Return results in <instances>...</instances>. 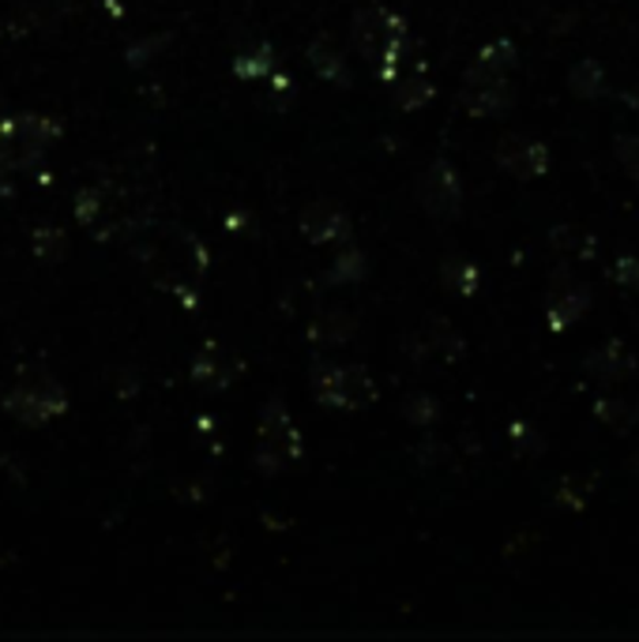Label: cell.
<instances>
[{"instance_id": "obj_1", "label": "cell", "mask_w": 639, "mask_h": 642, "mask_svg": "<svg viewBox=\"0 0 639 642\" xmlns=\"http://www.w3.org/2000/svg\"><path fill=\"white\" fill-rule=\"evenodd\" d=\"M353 46L383 79H396L402 53H407V23L396 12H383V8L358 12V19H353Z\"/></svg>"}, {"instance_id": "obj_2", "label": "cell", "mask_w": 639, "mask_h": 642, "mask_svg": "<svg viewBox=\"0 0 639 642\" xmlns=\"http://www.w3.org/2000/svg\"><path fill=\"white\" fill-rule=\"evenodd\" d=\"M61 136V128L46 117H0V165L12 170H31L46 158V147Z\"/></svg>"}, {"instance_id": "obj_3", "label": "cell", "mask_w": 639, "mask_h": 642, "mask_svg": "<svg viewBox=\"0 0 639 642\" xmlns=\"http://www.w3.org/2000/svg\"><path fill=\"white\" fill-rule=\"evenodd\" d=\"M4 410L23 424H46L53 421L57 413L68 410V394L61 383L49 380L46 372H27V377L4 394Z\"/></svg>"}, {"instance_id": "obj_4", "label": "cell", "mask_w": 639, "mask_h": 642, "mask_svg": "<svg viewBox=\"0 0 639 642\" xmlns=\"http://www.w3.org/2000/svg\"><path fill=\"white\" fill-rule=\"evenodd\" d=\"M293 459H301V437H298V429H293L287 407H282L279 399H271L268 407H263V418H260L256 467H260L263 473H274Z\"/></svg>"}, {"instance_id": "obj_5", "label": "cell", "mask_w": 639, "mask_h": 642, "mask_svg": "<svg viewBox=\"0 0 639 642\" xmlns=\"http://www.w3.org/2000/svg\"><path fill=\"white\" fill-rule=\"evenodd\" d=\"M312 394L320 407H339V410H361L377 399V383L369 380L366 369L350 364V369H336V364H320L312 372Z\"/></svg>"}, {"instance_id": "obj_6", "label": "cell", "mask_w": 639, "mask_h": 642, "mask_svg": "<svg viewBox=\"0 0 639 642\" xmlns=\"http://www.w3.org/2000/svg\"><path fill=\"white\" fill-rule=\"evenodd\" d=\"M76 219L87 233L102 237V241L136 222L132 211H128V195L113 189H83L76 195Z\"/></svg>"}, {"instance_id": "obj_7", "label": "cell", "mask_w": 639, "mask_h": 642, "mask_svg": "<svg viewBox=\"0 0 639 642\" xmlns=\"http://www.w3.org/2000/svg\"><path fill=\"white\" fill-rule=\"evenodd\" d=\"M418 200L421 207L432 214V219H456L459 207H463V184H459V173L451 170V165L440 158V162H432L426 173H421L418 181Z\"/></svg>"}, {"instance_id": "obj_8", "label": "cell", "mask_w": 639, "mask_h": 642, "mask_svg": "<svg viewBox=\"0 0 639 642\" xmlns=\"http://www.w3.org/2000/svg\"><path fill=\"white\" fill-rule=\"evenodd\" d=\"M591 309V290L583 282L572 279L568 271H560L553 279V290H549V301H546V320H549V331H568L576 320H583V312Z\"/></svg>"}, {"instance_id": "obj_9", "label": "cell", "mask_w": 639, "mask_h": 642, "mask_svg": "<svg viewBox=\"0 0 639 642\" xmlns=\"http://www.w3.org/2000/svg\"><path fill=\"white\" fill-rule=\"evenodd\" d=\"M497 165L519 181H535L549 170V147L530 136H505L497 147Z\"/></svg>"}, {"instance_id": "obj_10", "label": "cell", "mask_w": 639, "mask_h": 642, "mask_svg": "<svg viewBox=\"0 0 639 642\" xmlns=\"http://www.w3.org/2000/svg\"><path fill=\"white\" fill-rule=\"evenodd\" d=\"M459 102H463L467 113L475 117H497L511 106V83L508 76H481L467 72V83L459 91Z\"/></svg>"}, {"instance_id": "obj_11", "label": "cell", "mask_w": 639, "mask_h": 642, "mask_svg": "<svg viewBox=\"0 0 639 642\" xmlns=\"http://www.w3.org/2000/svg\"><path fill=\"white\" fill-rule=\"evenodd\" d=\"M301 233L309 237L312 244H331V241H347L350 237V219L339 211L336 203H312L309 211L301 214Z\"/></svg>"}, {"instance_id": "obj_12", "label": "cell", "mask_w": 639, "mask_h": 642, "mask_svg": "<svg viewBox=\"0 0 639 642\" xmlns=\"http://www.w3.org/2000/svg\"><path fill=\"white\" fill-rule=\"evenodd\" d=\"M583 369L595 383H625V380L636 377V358L625 350L621 342H606V345H598L591 358H587Z\"/></svg>"}, {"instance_id": "obj_13", "label": "cell", "mask_w": 639, "mask_h": 642, "mask_svg": "<svg viewBox=\"0 0 639 642\" xmlns=\"http://www.w3.org/2000/svg\"><path fill=\"white\" fill-rule=\"evenodd\" d=\"M238 372H241V364L226 361V353L214 350V345H208V350L192 361V380L196 383H211V388H226V383H233V380H238Z\"/></svg>"}, {"instance_id": "obj_14", "label": "cell", "mask_w": 639, "mask_h": 642, "mask_svg": "<svg viewBox=\"0 0 639 642\" xmlns=\"http://www.w3.org/2000/svg\"><path fill=\"white\" fill-rule=\"evenodd\" d=\"M516 61H519L516 46H511L508 38H497V42H489V46L475 57L470 72H481V76H508L511 68H516Z\"/></svg>"}, {"instance_id": "obj_15", "label": "cell", "mask_w": 639, "mask_h": 642, "mask_svg": "<svg viewBox=\"0 0 639 642\" xmlns=\"http://www.w3.org/2000/svg\"><path fill=\"white\" fill-rule=\"evenodd\" d=\"M595 418L609 424L613 432H628L636 429V413H632V402H628V394H598L595 399Z\"/></svg>"}, {"instance_id": "obj_16", "label": "cell", "mask_w": 639, "mask_h": 642, "mask_svg": "<svg viewBox=\"0 0 639 642\" xmlns=\"http://www.w3.org/2000/svg\"><path fill=\"white\" fill-rule=\"evenodd\" d=\"M549 241H553V249L572 255V260H591L598 249V241L583 230V225H557V230L549 233Z\"/></svg>"}, {"instance_id": "obj_17", "label": "cell", "mask_w": 639, "mask_h": 642, "mask_svg": "<svg viewBox=\"0 0 639 642\" xmlns=\"http://www.w3.org/2000/svg\"><path fill=\"white\" fill-rule=\"evenodd\" d=\"M353 320L347 312H320L317 323H312V342L317 345H342L350 339Z\"/></svg>"}, {"instance_id": "obj_18", "label": "cell", "mask_w": 639, "mask_h": 642, "mask_svg": "<svg viewBox=\"0 0 639 642\" xmlns=\"http://www.w3.org/2000/svg\"><path fill=\"white\" fill-rule=\"evenodd\" d=\"M432 98V83L426 79V72H410V76H396V102L402 110H418Z\"/></svg>"}, {"instance_id": "obj_19", "label": "cell", "mask_w": 639, "mask_h": 642, "mask_svg": "<svg viewBox=\"0 0 639 642\" xmlns=\"http://www.w3.org/2000/svg\"><path fill=\"white\" fill-rule=\"evenodd\" d=\"M568 87H572L576 98H598L606 87V72L598 61H579L572 72H568Z\"/></svg>"}, {"instance_id": "obj_20", "label": "cell", "mask_w": 639, "mask_h": 642, "mask_svg": "<svg viewBox=\"0 0 639 642\" xmlns=\"http://www.w3.org/2000/svg\"><path fill=\"white\" fill-rule=\"evenodd\" d=\"M309 61L323 79H339V83H347V61H342L339 49L328 46V38H320V42L309 49Z\"/></svg>"}, {"instance_id": "obj_21", "label": "cell", "mask_w": 639, "mask_h": 642, "mask_svg": "<svg viewBox=\"0 0 639 642\" xmlns=\"http://www.w3.org/2000/svg\"><path fill=\"white\" fill-rule=\"evenodd\" d=\"M426 350L440 353V358H459L463 353V339H459V331H451V323L432 320L426 328Z\"/></svg>"}, {"instance_id": "obj_22", "label": "cell", "mask_w": 639, "mask_h": 642, "mask_svg": "<svg viewBox=\"0 0 639 642\" xmlns=\"http://www.w3.org/2000/svg\"><path fill=\"white\" fill-rule=\"evenodd\" d=\"M591 492H595V478H565L557 485V503H565V508H572V511H583L587 503H591Z\"/></svg>"}, {"instance_id": "obj_23", "label": "cell", "mask_w": 639, "mask_h": 642, "mask_svg": "<svg viewBox=\"0 0 639 642\" xmlns=\"http://www.w3.org/2000/svg\"><path fill=\"white\" fill-rule=\"evenodd\" d=\"M445 279L456 293H467V298H470V293L478 290V267L467 263V260H448L445 263Z\"/></svg>"}, {"instance_id": "obj_24", "label": "cell", "mask_w": 639, "mask_h": 642, "mask_svg": "<svg viewBox=\"0 0 639 642\" xmlns=\"http://www.w3.org/2000/svg\"><path fill=\"white\" fill-rule=\"evenodd\" d=\"M613 151H617V162H621V170L628 173V181L639 184V136H617Z\"/></svg>"}, {"instance_id": "obj_25", "label": "cell", "mask_w": 639, "mask_h": 642, "mask_svg": "<svg viewBox=\"0 0 639 642\" xmlns=\"http://www.w3.org/2000/svg\"><path fill=\"white\" fill-rule=\"evenodd\" d=\"M34 252L46 255V260H57V255L68 252V241L61 230H53V225H42V230H34Z\"/></svg>"}, {"instance_id": "obj_26", "label": "cell", "mask_w": 639, "mask_h": 642, "mask_svg": "<svg viewBox=\"0 0 639 642\" xmlns=\"http://www.w3.org/2000/svg\"><path fill=\"white\" fill-rule=\"evenodd\" d=\"M613 279L617 285H625V290L639 293V255H621V260L613 263Z\"/></svg>"}, {"instance_id": "obj_27", "label": "cell", "mask_w": 639, "mask_h": 642, "mask_svg": "<svg viewBox=\"0 0 639 642\" xmlns=\"http://www.w3.org/2000/svg\"><path fill=\"white\" fill-rule=\"evenodd\" d=\"M268 72H274L268 49H260L256 57H241L238 61V76H268Z\"/></svg>"}, {"instance_id": "obj_28", "label": "cell", "mask_w": 639, "mask_h": 642, "mask_svg": "<svg viewBox=\"0 0 639 642\" xmlns=\"http://www.w3.org/2000/svg\"><path fill=\"white\" fill-rule=\"evenodd\" d=\"M361 267H366V263H361V255H358V252H347V255L339 260V267H331V279H347V274H350V279H358Z\"/></svg>"}, {"instance_id": "obj_29", "label": "cell", "mask_w": 639, "mask_h": 642, "mask_svg": "<svg viewBox=\"0 0 639 642\" xmlns=\"http://www.w3.org/2000/svg\"><path fill=\"white\" fill-rule=\"evenodd\" d=\"M410 402H415V407H407V413H410V418H415L418 424H426V421L437 418V402H432V399H421V394H418V399H410Z\"/></svg>"}, {"instance_id": "obj_30", "label": "cell", "mask_w": 639, "mask_h": 642, "mask_svg": "<svg viewBox=\"0 0 639 642\" xmlns=\"http://www.w3.org/2000/svg\"><path fill=\"white\" fill-rule=\"evenodd\" d=\"M511 440H516L519 448H527L530 443V451H542V440H538L535 429H527V424H516V429H511Z\"/></svg>"}, {"instance_id": "obj_31", "label": "cell", "mask_w": 639, "mask_h": 642, "mask_svg": "<svg viewBox=\"0 0 639 642\" xmlns=\"http://www.w3.org/2000/svg\"><path fill=\"white\" fill-rule=\"evenodd\" d=\"M0 195H12V181H8V170L0 165Z\"/></svg>"}, {"instance_id": "obj_32", "label": "cell", "mask_w": 639, "mask_h": 642, "mask_svg": "<svg viewBox=\"0 0 639 642\" xmlns=\"http://www.w3.org/2000/svg\"><path fill=\"white\" fill-rule=\"evenodd\" d=\"M628 402H632V413H636V421H639V391L628 394Z\"/></svg>"}]
</instances>
